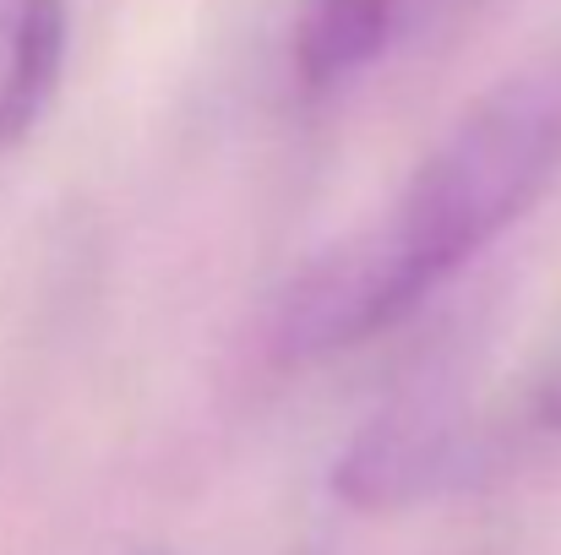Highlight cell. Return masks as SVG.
I'll list each match as a JSON object with an SVG mask.
<instances>
[{"mask_svg": "<svg viewBox=\"0 0 561 555\" xmlns=\"http://www.w3.org/2000/svg\"><path fill=\"white\" fill-rule=\"evenodd\" d=\"M524 419H529V430H535V436L561 441V355H551V366L535 375L529 403H524Z\"/></svg>", "mask_w": 561, "mask_h": 555, "instance_id": "4", "label": "cell"}, {"mask_svg": "<svg viewBox=\"0 0 561 555\" xmlns=\"http://www.w3.org/2000/svg\"><path fill=\"white\" fill-rule=\"evenodd\" d=\"M425 0H306L295 22L289 71L300 93L328 99L366 77L376 60L409 33Z\"/></svg>", "mask_w": 561, "mask_h": 555, "instance_id": "2", "label": "cell"}, {"mask_svg": "<svg viewBox=\"0 0 561 555\" xmlns=\"http://www.w3.org/2000/svg\"><path fill=\"white\" fill-rule=\"evenodd\" d=\"M561 175V66L491 88L355 240L317 256L273 316L284 360H328L409 322Z\"/></svg>", "mask_w": 561, "mask_h": 555, "instance_id": "1", "label": "cell"}, {"mask_svg": "<svg viewBox=\"0 0 561 555\" xmlns=\"http://www.w3.org/2000/svg\"><path fill=\"white\" fill-rule=\"evenodd\" d=\"M66 0H0V159L38 126L66 66Z\"/></svg>", "mask_w": 561, "mask_h": 555, "instance_id": "3", "label": "cell"}]
</instances>
